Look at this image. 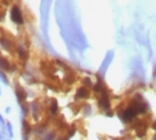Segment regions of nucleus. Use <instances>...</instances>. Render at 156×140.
I'll return each mask as SVG.
<instances>
[{
    "mask_svg": "<svg viewBox=\"0 0 156 140\" xmlns=\"http://www.w3.org/2000/svg\"><path fill=\"white\" fill-rule=\"evenodd\" d=\"M15 95H16V99H17V103L20 104V107H24V106H28L27 103V99H28V93L26 92L20 84H16L15 85Z\"/></svg>",
    "mask_w": 156,
    "mask_h": 140,
    "instance_id": "8",
    "label": "nucleus"
},
{
    "mask_svg": "<svg viewBox=\"0 0 156 140\" xmlns=\"http://www.w3.org/2000/svg\"><path fill=\"white\" fill-rule=\"evenodd\" d=\"M98 107L101 111L107 112V111L111 109V96H109V91L103 93L98 98Z\"/></svg>",
    "mask_w": 156,
    "mask_h": 140,
    "instance_id": "7",
    "label": "nucleus"
},
{
    "mask_svg": "<svg viewBox=\"0 0 156 140\" xmlns=\"http://www.w3.org/2000/svg\"><path fill=\"white\" fill-rule=\"evenodd\" d=\"M71 138H69V136L68 135H66V136H63V138H59L58 140H69Z\"/></svg>",
    "mask_w": 156,
    "mask_h": 140,
    "instance_id": "23",
    "label": "nucleus"
},
{
    "mask_svg": "<svg viewBox=\"0 0 156 140\" xmlns=\"http://www.w3.org/2000/svg\"><path fill=\"white\" fill-rule=\"evenodd\" d=\"M41 111H43V106H41V103L39 102L37 99H35V100H32V102L30 103V112L32 113L34 119H36V120L40 119Z\"/></svg>",
    "mask_w": 156,
    "mask_h": 140,
    "instance_id": "9",
    "label": "nucleus"
},
{
    "mask_svg": "<svg viewBox=\"0 0 156 140\" xmlns=\"http://www.w3.org/2000/svg\"><path fill=\"white\" fill-rule=\"evenodd\" d=\"M128 106L137 115H144L148 109H150V104H148V102H145L144 98H143V95L139 93V92L133 95V98L131 99V102H129Z\"/></svg>",
    "mask_w": 156,
    "mask_h": 140,
    "instance_id": "1",
    "label": "nucleus"
},
{
    "mask_svg": "<svg viewBox=\"0 0 156 140\" xmlns=\"http://www.w3.org/2000/svg\"><path fill=\"white\" fill-rule=\"evenodd\" d=\"M0 81H2L4 85H9V80H8V76H7V74L4 71L0 70Z\"/></svg>",
    "mask_w": 156,
    "mask_h": 140,
    "instance_id": "18",
    "label": "nucleus"
},
{
    "mask_svg": "<svg viewBox=\"0 0 156 140\" xmlns=\"http://www.w3.org/2000/svg\"><path fill=\"white\" fill-rule=\"evenodd\" d=\"M132 128L135 130V132H136V136L139 139L144 138L145 134H147V130H148V123L145 120H135L133 124H132Z\"/></svg>",
    "mask_w": 156,
    "mask_h": 140,
    "instance_id": "6",
    "label": "nucleus"
},
{
    "mask_svg": "<svg viewBox=\"0 0 156 140\" xmlns=\"http://www.w3.org/2000/svg\"><path fill=\"white\" fill-rule=\"evenodd\" d=\"M151 127H152V130H155V131H156V120L154 121V123H152V125H151Z\"/></svg>",
    "mask_w": 156,
    "mask_h": 140,
    "instance_id": "24",
    "label": "nucleus"
},
{
    "mask_svg": "<svg viewBox=\"0 0 156 140\" xmlns=\"http://www.w3.org/2000/svg\"><path fill=\"white\" fill-rule=\"evenodd\" d=\"M0 70L4 71V72H16V66L13 63L9 62L7 57L0 55Z\"/></svg>",
    "mask_w": 156,
    "mask_h": 140,
    "instance_id": "10",
    "label": "nucleus"
},
{
    "mask_svg": "<svg viewBox=\"0 0 156 140\" xmlns=\"http://www.w3.org/2000/svg\"><path fill=\"white\" fill-rule=\"evenodd\" d=\"M105 115H107L108 117H112V116H113V112H112L111 109H109V111H107V112H105Z\"/></svg>",
    "mask_w": 156,
    "mask_h": 140,
    "instance_id": "22",
    "label": "nucleus"
},
{
    "mask_svg": "<svg viewBox=\"0 0 156 140\" xmlns=\"http://www.w3.org/2000/svg\"><path fill=\"white\" fill-rule=\"evenodd\" d=\"M113 57H115V52H113L112 49H109V51H108L107 53H105L104 60H103L101 66H100V68H99V71H98V75H99L100 77H104L105 72H107L108 68H109V66H111V63H112Z\"/></svg>",
    "mask_w": 156,
    "mask_h": 140,
    "instance_id": "4",
    "label": "nucleus"
},
{
    "mask_svg": "<svg viewBox=\"0 0 156 140\" xmlns=\"http://www.w3.org/2000/svg\"><path fill=\"white\" fill-rule=\"evenodd\" d=\"M5 123H7V121L4 120V117L2 116V113H0V127H2V130L5 127Z\"/></svg>",
    "mask_w": 156,
    "mask_h": 140,
    "instance_id": "20",
    "label": "nucleus"
},
{
    "mask_svg": "<svg viewBox=\"0 0 156 140\" xmlns=\"http://www.w3.org/2000/svg\"><path fill=\"white\" fill-rule=\"evenodd\" d=\"M90 96H91L90 89L86 88L84 85H81V87H79L76 89V93H75L76 100H87V99H90Z\"/></svg>",
    "mask_w": 156,
    "mask_h": 140,
    "instance_id": "11",
    "label": "nucleus"
},
{
    "mask_svg": "<svg viewBox=\"0 0 156 140\" xmlns=\"http://www.w3.org/2000/svg\"><path fill=\"white\" fill-rule=\"evenodd\" d=\"M58 131L55 128L48 130L47 132H44L41 136H39V140H58Z\"/></svg>",
    "mask_w": 156,
    "mask_h": 140,
    "instance_id": "14",
    "label": "nucleus"
},
{
    "mask_svg": "<svg viewBox=\"0 0 156 140\" xmlns=\"http://www.w3.org/2000/svg\"><path fill=\"white\" fill-rule=\"evenodd\" d=\"M15 51H16V55L19 56L20 60H23L24 63H26L27 60H28V57H30V52H28V49H27L23 44H17Z\"/></svg>",
    "mask_w": 156,
    "mask_h": 140,
    "instance_id": "12",
    "label": "nucleus"
},
{
    "mask_svg": "<svg viewBox=\"0 0 156 140\" xmlns=\"http://www.w3.org/2000/svg\"><path fill=\"white\" fill-rule=\"evenodd\" d=\"M22 124H23V136H27V138H28V136L31 135V132H34V128L31 127L30 121H28L27 119H23Z\"/></svg>",
    "mask_w": 156,
    "mask_h": 140,
    "instance_id": "15",
    "label": "nucleus"
},
{
    "mask_svg": "<svg viewBox=\"0 0 156 140\" xmlns=\"http://www.w3.org/2000/svg\"><path fill=\"white\" fill-rule=\"evenodd\" d=\"M0 96H2V89H0Z\"/></svg>",
    "mask_w": 156,
    "mask_h": 140,
    "instance_id": "28",
    "label": "nucleus"
},
{
    "mask_svg": "<svg viewBox=\"0 0 156 140\" xmlns=\"http://www.w3.org/2000/svg\"><path fill=\"white\" fill-rule=\"evenodd\" d=\"M9 112H11V107H7V108H5V113H9Z\"/></svg>",
    "mask_w": 156,
    "mask_h": 140,
    "instance_id": "25",
    "label": "nucleus"
},
{
    "mask_svg": "<svg viewBox=\"0 0 156 140\" xmlns=\"http://www.w3.org/2000/svg\"><path fill=\"white\" fill-rule=\"evenodd\" d=\"M4 130H5V132H7V135L9 136V139H13V130H12V124L9 123V121H7V123H5Z\"/></svg>",
    "mask_w": 156,
    "mask_h": 140,
    "instance_id": "17",
    "label": "nucleus"
},
{
    "mask_svg": "<svg viewBox=\"0 0 156 140\" xmlns=\"http://www.w3.org/2000/svg\"><path fill=\"white\" fill-rule=\"evenodd\" d=\"M2 31L3 30H0V47H2L3 49H5V51H8V52H13L16 49L15 41H13L11 38L7 36L5 34H3Z\"/></svg>",
    "mask_w": 156,
    "mask_h": 140,
    "instance_id": "5",
    "label": "nucleus"
},
{
    "mask_svg": "<svg viewBox=\"0 0 156 140\" xmlns=\"http://www.w3.org/2000/svg\"><path fill=\"white\" fill-rule=\"evenodd\" d=\"M4 20V9H0V21Z\"/></svg>",
    "mask_w": 156,
    "mask_h": 140,
    "instance_id": "21",
    "label": "nucleus"
},
{
    "mask_svg": "<svg viewBox=\"0 0 156 140\" xmlns=\"http://www.w3.org/2000/svg\"><path fill=\"white\" fill-rule=\"evenodd\" d=\"M81 111H83L84 116H91L92 115V107L90 104H84V106H81Z\"/></svg>",
    "mask_w": 156,
    "mask_h": 140,
    "instance_id": "16",
    "label": "nucleus"
},
{
    "mask_svg": "<svg viewBox=\"0 0 156 140\" xmlns=\"http://www.w3.org/2000/svg\"><path fill=\"white\" fill-rule=\"evenodd\" d=\"M48 113H49V116H52V117H55L56 115H58L59 112V106H58V100L56 99H49L48 100Z\"/></svg>",
    "mask_w": 156,
    "mask_h": 140,
    "instance_id": "13",
    "label": "nucleus"
},
{
    "mask_svg": "<svg viewBox=\"0 0 156 140\" xmlns=\"http://www.w3.org/2000/svg\"><path fill=\"white\" fill-rule=\"evenodd\" d=\"M9 17H11V20L15 24H17V26H23V24L26 23L23 11H22V8H20V5L17 4V3H15V4L11 7V9H9Z\"/></svg>",
    "mask_w": 156,
    "mask_h": 140,
    "instance_id": "2",
    "label": "nucleus"
},
{
    "mask_svg": "<svg viewBox=\"0 0 156 140\" xmlns=\"http://www.w3.org/2000/svg\"><path fill=\"white\" fill-rule=\"evenodd\" d=\"M118 116H119V119L123 121V123H133L135 120H136V117H137V113L135 112V111L131 108L129 106H127L126 108H123V109H119L118 111Z\"/></svg>",
    "mask_w": 156,
    "mask_h": 140,
    "instance_id": "3",
    "label": "nucleus"
},
{
    "mask_svg": "<svg viewBox=\"0 0 156 140\" xmlns=\"http://www.w3.org/2000/svg\"><path fill=\"white\" fill-rule=\"evenodd\" d=\"M0 140H3V134H2V131H0Z\"/></svg>",
    "mask_w": 156,
    "mask_h": 140,
    "instance_id": "26",
    "label": "nucleus"
},
{
    "mask_svg": "<svg viewBox=\"0 0 156 140\" xmlns=\"http://www.w3.org/2000/svg\"><path fill=\"white\" fill-rule=\"evenodd\" d=\"M152 140H156V134H155L154 136H152Z\"/></svg>",
    "mask_w": 156,
    "mask_h": 140,
    "instance_id": "27",
    "label": "nucleus"
},
{
    "mask_svg": "<svg viewBox=\"0 0 156 140\" xmlns=\"http://www.w3.org/2000/svg\"><path fill=\"white\" fill-rule=\"evenodd\" d=\"M83 84H84V87L88 88V89L94 87V83H92L91 77H84V79H83Z\"/></svg>",
    "mask_w": 156,
    "mask_h": 140,
    "instance_id": "19",
    "label": "nucleus"
}]
</instances>
